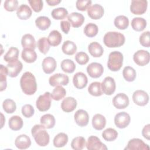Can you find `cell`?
I'll use <instances>...</instances> for the list:
<instances>
[{"instance_id":"cell-50","label":"cell","mask_w":150,"mask_h":150,"mask_svg":"<svg viewBox=\"0 0 150 150\" xmlns=\"http://www.w3.org/2000/svg\"><path fill=\"white\" fill-rule=\"evenodd\" d=\"M76 61L80 65H84L89 61V57L88 54L84 52H78L75 56Z\"/></svg>"},{"instance_id":"cell-26","label":"cell","mask_w":150,"mask_h":150,"mask_svg":"<svg viewBox=\"0 0 150 150\" xmlns=\"http://www.w3.org/2000/svg\"><path fill=\"white\" fill-rule=\"evenodd\" d=\"M88 50L90 54L94 57H99L104 53V49L102 46L96 42H93L89 44Z\"/></svg>"},{"instance_id":"cell-53","label":"cell","mask_w":150,"mask_h":150,"mask_svg":"<svg viewBox=\"0 0 150 150\" xmlns=\"http://www.w3.org/2000/svg\"><path fill=\"white\" fill-rule=\"evenodd\" d=\"M35 110L30 104H25L22 107V114L26 118H30L34 114Z\"/></svg>"},{"instance_id":"cell-29","label":"cell","mask_w":150,"mask_h":150,"mask_svg":"<svg viewBox=\"0 0 150 150\" xmlns=\"http://www.w3.org/2000/svg\"><path fill=\"white\" fill-rule=\"evenodd\" d=\"M22 59L26 63H33L37 59V54L35 50L30 49H23L22 54Z\"/></svg>"},{"instance_id":"cell-22","label":"cell","mask_w":150,"mask_h":150,"mask_svg":"<svg viewBox=\"0 0 150 150\" xmlns=\"http://www.w3.org/2000/svg\"><path fill=\"white\" fill-rule=\"evenodd\" d=\"M76 100L72 97H67L63 99L61 103L62 110L66 112H70L75 110L77 106Z\"/></svg>"},{"instance_id":"cell-9","label":"cell","mask_w":150,"mask_h":150,"mask_svg":"<svg viewBox=\"0 0 150 150\" xmlns=\"http://www.w3.org/2000/svg\"><path fill=\"white\" fill-rule=\"evenodd\" d=\"M69 82V77L62 73H56L51 76L49 79V84L51 86H66Z\"/></svg>"},{"instance_id":"cell-44","label":"cell","mask_w":150,"mask_h":150,"mask_svg":"<svg viewBox=\"0 0 150 150\" xmlns=\"http://www.w3.org/2000/svg\"><path fill=\"white\" fill-rule=\"evenodd\" d=\"M98 32V26L93 23H89L87 24L84 28V34L89 38H93L97 35Z\"/></svg>"},{"instance_id":"cell-23","label":"cell","mask_w":150,"mask_h":150,"mask_svg":"<svg viewBox=\"0 0 150 150\" xmlns=\"http://www.w3.org/2000/svg\"><path fill=\"white\" fill-rule=\"evenodd\" d=\"M68 21L73 28L80 27L84 22V16L78 12H72L67 16Z\"/></svg>"},{"instance_id":"cell-39","label":"cell","mask_w":150,"mask_h":150,"mask_svg":"<svg viewBox=\"0 0 150 150\" xmlns=\"http://www.w3.org/2000/svg\"><path fill=\"white\" fill-rule=\"evenodd\" d=\"M60 67L64 72L67 73H72L76 69L75 63L73 60L69 59H64L63 61H62Z\"/></svg>"},{"instance_id":"cell-14","label":"cell","mask_w":150,"mask_h":150,"mask_svg":"<svg viewBox=\"0 0 150 150\" xmlns=\"http://www.w3.org/2000/svg\"><path fill=\"white\" fill-rule=\"evenodd\" d=\"M125 150H146L149 149V146L142 139L139 138H132L130 139Z\"/></svg>"},{"instance_id":"cell-13","label":"cell","mask_w":150,"mask_h":150,"mask_svg":"<svg viewBox=\"0 0 150 150\" xmlns=\"http://www.w3.org/2000/svg\"><path fill=\"white\" fill-rule=\"evenodd\" d=\"M129 98L125 93H118L112 99V104L117 109H124L129 105Z\"/></svg>"},{"instance_id":"cell-3","label":"cell","mask_w":150,"mask_h":150,"mask_svg":"<svg viewBox=\"0 0 150 150\" xmlns=\"http://www.w3.org/2000/svg\"><path fill=\"white\" fill-rule=\"evenodd\" d=\"M125 41L124 35L118 32H108L103 38L104 45L110 48L118 47L122 46Z\"/></svg>"},{"instance_id":"cell-38","label":"cell","mask_w":150,"mask_h":150,"mask_svg":"<svg viewBox=\"0 0 150 150\" xmlns=\"http://www.w3.org/2000/svg\"><path fill=\"white\" fill-rule=\"evenodd\" d=\"M88 91L91 96L98 97L103 94L101 88V83L98 81L91 83L88 87Z\"/></svg>"},{"instance_id":"cell-47","label":"cell","mask_w":150,"mask_h":150,"mask_svg":"<svg viewBox=\"0 0 150 150\" xmlns=\"http://www.w3.org/2000/svg\"><path fill=\"white\" fill-rule=\"evenodd\" d=\"M37 46L39 50L43 54H46L50 49V45L47 39L45 37L40 38L37 43Z\"/></svg>"},{"instance_id":"cell-25","label":"cell","mask_w":150,"mask_h":150,"mask_svg":"<svg viewBox=\"0 0 150 150\" xmlns=\"http://www.w3.org/2000/svg\"><path fill=\"white\" fill-rule=\"evenodd\" d=\"M32 12L30 8L26 5L22 4L16 11V15L21 20H26L32 15Z\"/></svg>"},{"instance_id":"cell-42","label":"cell","mask_w":150,"mask_h":150,"mask_svg":"<svg viewBox=\"0 0 150 150\" xmlns=\"http://www.w3.org/2000/svg\"><path fill=\"white\" fill-rule=\"evenodd\" d=\"M102 137L104 139L107 141H113L117 138L118 132L115 129L112 128H108L103 132Z\"/></svg>"},{"instance_id":"cell-2","label":"cell","mask_w":150,"mask_h":150,"mask_svg":"<svg viewBox=\"0 0 150 150\" xmlns=\"http://www.w3.org/2000/svg\"><path fill=\"white\" fill-rule=\"evenodd\" d=\"M31 134L36 143L40 146H46L49 143L50 137L46 128L42 124L35 125L31 129Z\"/></svg>"},{"instance_id":"cell-11","label":"cell","mask_w":150,"mask_h":150,"mask_svg":"<svg viewBox=\"0 0 150 150\" xmlns=\"http://www.w3.org/2000/svg\"><path fill=\"white\" fill-rule=\"evenodd\" d=\"M130 121V116L126 112H118L114 117L115 125L121 129L126 128L129 124Z\"/></svg>"},{"instance_id":"cell-43","label":"cell","mask_w":150,"mask_h":150,"mask_svg":"<svg viewBox=\"0 0 150 150\" xmlns=\"http://www.w3.org/2000/svg\"><path fill=\"white\" fill-rule=\"evenodd\" d=\"M51 15L54 19L62 20L67 16L68 11L64 8H57L52 11Z\"/></svg>"},{"instance_id":"cell-55","label":"cell","mask_w":150,"mask_h":150,"mask_svg":"<svg viewBox=\"0 0 150 150\" xmlns=\"http://www.w3.org/2000/svg\"><path fill=\"white\" fill-rule=\"evenodd\" d=\"M60 27L62 30L66 34H67L70 29V23L69 21H62L60 22Z\"/></svg>"},{"instance_id":"cell-18","label":"cell","mask_w":150,"mask_h":150,"mask_svg":"<svg viewBox=\"0 0 150 150\" xmlns=\"http://www.w3.org/2000/svg\"><path fill=\"white\" fill-rule=\"evenodd\" d=\"M6 67L8 70V76L11 77H16L21 71L23 64L19 60H17L13 62L9 63Z\"/></svg>"},{"instance_id":"cell-51","label":"cell","mask_w":150,"mask_h":150,"mask_svg":"<svg viewBox=\"0 0 150 150\" xmlns=\"http://www.w3.org/2000/svg\"><path fill=\"white\" fill-rule=\"evenodd\" d=\"M92 3L90 0H77L76 3V8L81 11H85L91 6Z\"/></svg>"},{"instance_id":"cell-16","label":"cell","mask_w":150,"mask_h":150,"mask_svg":"<svg viewBox=\"0 0 150 150\" xmlns=\"http://www.w3.org/2000/svg\"><path fill=\"white\" fill-rule=\"evenodd\" d=\"M104 13L103 7L100 4H94L87 9V14L90 18L97 20L103 17Z\"/></svg>"},{"instance_id":"cell-57","label":"cell","mask_w":150,"mask_h":150,"mask_svg":"<svg viewBox=\"0 0 150 150\" xmlns=\"http://www.w3.org/2000/svg\"><path fill=\"white\" fill-rule=\"evenodd\" d=\"M61 2V0H47L46 3L49 6H55Z\"/></svg>"},{"instance_id":"cell-46","label":"cell","mask_w":150,"mask_h":150,"mask_svg":"<svg viewBox=\"0 0 150 150\" xmlns=\"http://www.w3.org/2000/svg\"><path fill=\"white\" fill-rule=\"evenodd\" d=\"M86 146V140L83 137H77L73 139L71 146L74 150H81Z\"/></svg>"},{"instance_id":"cell-8","label":"cell","mask_w":150,"mask_h":150,"mask_svg":"<svg viewBox=\"0 0 150 150\" xmlns=\"http://www.w3.org/2000/svg\"><path fill=\"white\" fill-rule=\"evenodd\" d=\"M86 148L88 150H107L106 145L101 142L100 139L96 136L91 135L88 138L86 144Z\"/></svg>"},{"instance_id":"cell-41","label":"cell","mask_w":150,"mask_h":150,"mask_svg":"<svg viewBox=\"0 0 150 150\" xmlns=\"http://www.w3.org/2000/svg\"><path fill=\"white\" fill-rule=\"evenodd\" d=\"M66 94V90L62 86H57L53 89L51 96L52 98L56 101H59L63 98Z\"/></svg>"},{"instance_id":"cell-56","label":"cell","mask_w":150,"mask_h":150,"mask_svg":"<svg viewBox=\"0 0 150 150\" xmlns=\"http://www.w3.org/2000/svg\"><path fill=\"white\" fill-rule=\"evenodd\" d=\"M142 135L145 139L149 140L150 139V125L147 124L143 128L142 130Z\"/></svg>"},{"instance_id":"cell-21","label":"cell","mask_w":150,"mask_h":150,"mask_svg":"<svg viewBox=\"0 0 150 150\" xmlns=\"http://www.w3.org/2000/svg\"><path fill=\"white\" fill-rule=\"evenodd\" d=\"M15 145L19 149H26L31 145V140L26 134H21L16 138Z\"/></svg>"},{"instance_id":"cell-24","label":"cell","mask_w":150,"mask_h":150,"mask_svg":"<svg viewBox=\"0 0 150 150\" xmlns=\"http://www.w3.org/2000/svg\"><path fill=\"white\" fill-rule=\"evenodd\" d=\"M106 125V119L100 114H95L92 118V125L96 130H102Z\"/></svg>"},{"instance_id":"cell-58","label":"cell","mask_w":150,"mask_h":150,"mask_svg":"<svg viewBox=\"0 0 150 150\" xmlns=\"http://www.w3.org/2000/svg\"><path fill=\"white\" fill-rule=\"evenodd\" d=\"M1 116H2V120H1V122H2V124H1V128H2V127H3V123H4V122H5V120H4H4H2V119H3V118H4V115H3V114H2V113H1Z\"/></svg>"},{"instance_id":"cell-5","label":"cell","mask_w":150,"mask_h":150,"mask_svg":"<svg viewBox=\"0 0 150 150\" xmlns=\"http://www.w3.org/2000/svg\"><path fill=\"white\" fill-rule=\"evenodd\" d=\"M52 98L51 94L48 91L39 96L36 101L37 108L42 112L47 111L50 107Z\"/></svg>"},{"instance_id":"cell-12","label":"cell","mask_w":150,"mask_h":150,"mask_svg":"<svg viewBox=\"0 0 150 150\" xmlns=\"http://www.w3.org/2000/svg\"><path fill=\"white\" fill-rule=\"evenodd\" d=\"M116 85L114 79L110 76L104 78L101 83V88L103 93L110 96L115 91Z\"/></svg>"},{"instance_id":"cell-40","label":"cell","mask_w":150,"mask_h":150,"mask_svg":"<svg viewBox=\"0 0 150 150\" xmlns=\"http://www.w3.org/2000/svg\"><path fill=\"white\" fill-rule=\"evenodd\" d=\"M122 75L126 81L131 82L135 79L137 73L133 67L131 66H126L123 69Z\"/></svg>"},{"instance_id":"cell-30","label":"cell","mask_w":150,"mask_h":150,"mask_svg":"<svg viewBox=\"0 0 150 150\" xmlns=\"http://www.w3.org/2000/svg\"><path fill=\"white\" fill-rule=\"evenodd\" d=\"M9 127L13 131L20 130L23 125V121L21 117L18 115H13L11 117L8 122Z\"/></svg>"},{"instance_id":"cell-35","label":"cell","mask_w":150,"mask_h":150,"mask_svg":"<svg viewBox=\"0 0 150 150\" xmlns=\"http://www.w3.org/2000/svg\"><path fill=\"white\" fill-rule=\"evenodd\" d=\"M19 50L15 47H11L5 54L4 59L5 62L9 63L13 62L18 60L19 57Z\"/></svg>"},{"instance_id":"cell-54","label":"cell","mask_w":150,"mask_h":150,"mask_svg":"<svg viewBox=\"0 0 150 150\" xmlns=\"http://www.w3.org/2000/svg\"><path fill=\"white\" fill-rule=\"evenodd\" d=\"M32 9L36 12H39L42 11L43 4L42 0H29L28 1Z\"/></svg>"},{"instance_id":"cell-6","label":"cell","mask_w":150,"mask_h":150,"mask_svg":"<svg viewBox=\"0 0 150 150\" xmlns=\"http://www.w3.org/2000/svg\"><path fill=\"white\" fill-rule=\"evenodd\" d=\"M148 2L146 0H133L130 5V11L134 15H142L147 9Z\"/></svg>"},{"instance_id":"cell-17","label":"cell","mask_w":150,"mask_h":150,"mask_svg":"<svg viewBox=\"0 0 150 150\" xmlns=\"http://www.w3.org/2000/svg\"><path fill=\"white\" fill-rule=\"evenodd\" d=\"M76 123L80 127L86 126L89 121V115L88 112L82 109L78 110L74 115Z\"/></svg>"},{"instance_id":"cell-19","label":"cell","mask_w":150,"mask_h":150,"mask_svg":"<svg viewBox=\"0 0 150 150\" xmlns=\"http://www.w3.org/2000/svg\"><path fill=\"white\" fill-rule=\"evenodd\" d=\"M73 83L76 88L82 89L86 87L88 83V79L86 75L83 72H77L73 76Z\"/></svg>"},{"instance_id":"cell-28","label":"cell","mask_w":150,"mask_h":150,"mask_svg":"<svg viewBox=\"0 0 150 150\" xmlns=\"http://www.w3.org/2000/svg\"><path fill=\"white\" fill-rule=\"evenodd\" d=\"M62 40V35L56 30L51 31L47 37V40L50 46H57L60 45Z\"/></svg>"},{"instance_id":"cell-4","label":"cell","mask_w":150,"mask_h":150,"mask_svg":"<svg viewBox=\"0 0 150 150\" xmlns=\"http://www.w3.org/2000/svg\"><path fill=\"white\" fill-rule=\"evenodd\" d=\"M123 64V55L118 51H113L109 54L107 61L108 68L112 71H118Z\"/></svg>"},{"instance_id":"cell-48","label":"cell","mask_w":150,"mask_h":150,"mask_svg":"<svg viewBox=\"0 0 150 150\" xmlns=\"http://www.w3.org/2000/svg\"><path fill=\"white\" fill-rule=\"evenodd\" d=\"M8 76V70L6 67L1 64L0 68V81H1V91H4L6 88V76Z\"/></svg>"},{"instance_id":"cell-1","label":"cell","mask_w":150,"mask_h":150,"mask_svg":"<svg viewBox=\"0 0 150 150\" xmlns=\"http://www.w3.org/2000/svg\"><path fill=\"white\" fill-rule=\"evenodd\" d=\"M20 85L22 91L26 95H33L37 90V83L34 75L26 71L20 79Z\"/></svg>"},{"instance_id":"cell-15","label":"cell","mask_w":150,"mask_h":150,"mask_svg":"<svg viewBox=\"0 0 150 150\" xmlns=\"http://www.w3.org/2000/svg\"><path fill=\"white\" fill-rule=\"evenodd\" d=\"M87 72L92 78L100 77L104 72V67L101 64L97 62L90 63L87 67Z\"/></svg>"},{"instance_id":"cell-49","label":"cell","mask_w":150,"mask_h":150,"mask_svg":"<svg viewBox=\"0 0 150 150\" xmlns=\"http://www.w3.org/2000/svg\"><path fill=\"white\" fill-rule=\"evenodd\" d=\"M4 7L7 11H15L18 8V1L17 0H6L4 2Z\"/></svg>"},{"instance_id":"cell-33","label":"cell","mask_w":150,"mask_h":150,"mask_svg":"<svg viewBox=\"0 0 150 150\" xmlns=\"http://www.w3.org/2000/svg\"><path fill=\"white\" fill-rule=\"evenodd\" d=\"M35 24L39 29L45 30L50 27L51 25V21L48 17L40 16L37 18L35 20Z\"/></svg>"},{"instance_id":"cell-31","label":"cell","mask_w":150,"mask_h":150,"mask_svg":"<svg viewBox=\"0 0 150 150\" xmlns=\"http://www.w3.org/2000/svg\"><path fill=\"white\" fill-rule=\"evenodd\" d=\"M132 28L137 32H141L144 30L146 26V21L141 17H136L131 21Z\"/></svg>"},{"instance_id":"cell-45","label":"cell","mask_w":150,"mask_h":150,"mask_svg":"<svg viewBox=\"0 0 150 150\" xmlns=\"http://www.w3.org/2000/svg\"><path fill=\"white\" fill-rule=\"evenodd\" d=\"M2 108L5 112L8 114H12L16 111V103L12 99H6L3 101Z\"/></svg>"},{"instance_id":"cell-27","label":"cell","mask_w":150,"mask_h":150,"mask_svg":"<svg viewBox=\"0 0 150 150\" xmlns=\"http://www.w3.org/2000/svg\"><path fill=\"white\" fill-rule=\"evenodd\" d=\"M21 45L23 49H35L36 48V41L34 37L30 34L24 35L21 39Z\"/></svg>"},{"instance_id":"cell-37","label":"cell","mask_w":150,"mask_h":150,"mask_svg":"<svg viewBox=\"0 0 150 150\" xmlns=\"http://www.w3.org/2000/svg\"><path fill=\"white\" fill-rule=\"evenodd\" d=\"M114 25L120 30H124L128 27L129 19L124 15H119L114 19Z\"/></svg>"},{"instance_id":"cell-36","label":"cell","mask_w":150,"mask_h":150,"mask_svg":"<svg viewBox=\"0 0 150 150\" xmlns=\"http://www.w3.org/2000/svg\"><path fill=\"white\" fill-rule=\"evenodd\" d=\"M62 50V52L67 55H73L77 51V46L73 42L66 40L63 43Z\"/></svg>"},{"instance_id":"cell-7","label":"cell","mask_w":150,"mask_h":150,"mask_svg":"<svg viewBox=\"0 0 150 150\" xmlns=\"http://www.w3.org/2000/svg\"><path fill=\"white\" fill-rule=\"evenodd\" d=\"M133 60L137 65L140 66H144L148 64L149 62V53L147 50H139L134 54Z\"/></svg>"},{"instance_id":"cell-10","label":"cell","mask_w":150,"mask_h":150,"mask_svg":"<svg viewBox=\"0 0 150 150\" xmlns=\"http://www.w3.org/2000/svg\"><path fill=\"white\" fill-rule=\"evenodd\" d=\"M134 103L139 106H145L149 101V96L146 92L142 90H138L132 94Z\"/></svg>"},{"instance_id":"cell-20","label":"cell","mask_w":150,"mask_h":150,"mask_svg":"<svg viewBox=\"0 0 150 150\" xmlns=\"http://www.w3.org/2000/svg\"><path fill=\"white\" fill-rule=\"evenodd\" d=\"M57 66L56 60L52 57H46L42 62V69L43 71L46 74L53 73Z\"/></svg>"},{"instance_id":"cell-34","label":"cell","mask_w":150,"mask_h":150,"mask_svg":"<svg viewBox=\"0 0 150 150\" xmlns=\"http://www.w3.org/2000/svg\"><path fill=\"white\" fill-rule=\"evenodd\" d=\"M53 145L57 148L64 146L68 142V136L64 132H60L57 134L53 139Z\"/></svg>"},{"instance_id":"cell-32","label":"cell","mask_w":150,"mask_h":150,"mask_svg":"<svg viewBox=\"0 0 150 150\" xmlns=\"http://www.w3.org/2000/svg\"><path fill=\"white\" fill-rule=\"evenodd\" d=\"M40 122V124L46 128V129H50L54 127L56 120L53 115L50 114H46L41 117Z\"/></svg>"},{"instance_id":"cell-52","label":"cell","mask_w":150,"mask_h":150,"mask_svg":"<svg viewBox=\"0 0 150 150\" xmlns=\"http://www.w3.org/2000/svg\"><path fill=\"white\" fill-rule=\"evenodd\" d=\"M139 43L140 44L146 47H149L150 46V41H149V32L146 31L143 32L139 36Z\"/></svg>"}]
</instances>
